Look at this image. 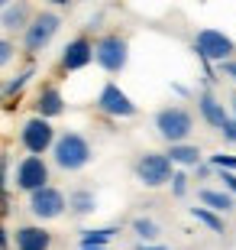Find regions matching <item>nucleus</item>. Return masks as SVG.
Wrapping results in <instances>:
<instances>
[{
	"label": "nucleus",
	"mask_w": 236,
	"mask_h": 250,
	"mask_svg": "<svg viewBox=\"0 0 236 250\" xmlns=\"http://www.w3.org/2000/svg\"><path fill=\"white\" fill-rule=\"evenodd\" d=\"M198 198H200V205H207V208H214V211H220V214H227V211L236 208L233 192H220V188H200Z\"/></svg>",
	"instance_id": "nucleus-16"
},
{
	"label": "nucleus",
	"mask_w": 236,
	"mask_h": 250,
	"mask_svg": "<svg viewBox=\"0 0 236 250\" xmlns=\"http://www.w3.org/2000/svg\"><path fill=\"white\" fill-rule=\"evenodd\" d=\"M217 172H220V182L227 186V192H233V195H236V176L230 172V169H217Z\"/></svg>",
	"instance_id": "nucleus-26"
},
{
	"label": "nucleus",
	"mask_w": 236,
	"mask_h": 250,
	"mask_svg": "<svg viewBox=\"0 0 236 250\" xmlns=\"http://www.w3.org/2000/svg\"><path fill=\"white\" fill-rule=\"evenodd\" d=\"M233 114H236V98H233Z\"/></svg>",
	"instance_id": "nucleus-35"
},
{
	"label": "nucleus",
	"mask_w": 236,
	"mask_h": 250,
	"mask_svg": "<svg viewBox=\"0 0 236 250\" xmlns=\"http://www.w3.org/2000/svg\"><path fill=\"white\" fill-rule=\"evenodd\" d=\"M55 127L52 121H46V117H29V121H23V127H19V143H23V149L26 153H33V156H42V153H49V149L55 146Z\"/></svg>",
	"instance_id": "nucleus-6"
},
{
	"label": "nucleus",
	"mask_w": 236,
	"mask_h": 250,
	"mask_svg": "<svg viewBox=\"0 0 236 250\" xmlns=\"http://www.w3.org/2000/svg\"><path fill=\"white\" fill-rule=\"evenodd\" d=\"M155 130L165 143H188V137L194 133V117L182 104H168L155 114Z\"/></svg>",
	"instance_id": "nucleus-2"
},
{
	"label": "nucleus",
	"mask_w": 236,
	"mask_h": 250,
	"mask_svg": "<svg viewBox=\"0 0 236 250\" xmlns=\"http://www.w3.org/2000/svg\"><path fill=\"white\" fill-rule=\"evenodd\" d=\"M172 192H175V198H182V195L188 192V176H184V172H175L172 176Z\"/></svg>",
	"instance_id": "nucleus-25"
},
{
	"label": "nucleus",
	"mask_w": 236,
	"mask_h": 250,
	"mask_svg": "<svg viewBox=\"0 0 236 250\" xmlns=\"http://www.w3.org/2000/svg\"><path fill=\"white\" fill-rule=\"evenodd\" d=\"M13 244L17 250H49L52 247V234L39 224H19L13 231Z\"/></svg>",
	"instance_id": "nucleus-12"
},
{
	"label": "nucleus",
	"mask_w": 236,
	"mask_h": 250,
	"mask_svg": "<svg viewBox=\"0 0 236 250\" xmlns=\"http://www.w3.org/2000/svg\"><path fill=\"white\" fill-rule=\"evenodd\" d=\"M97 111L107 114V117H136L139 107L133 104V98H129L120 84L107 82L104 88H100V94H97Z\"/></svg>",
	"instance_id": "nucleus-10"
},
{
	"label": "nucleus",
	"mask_w": 236,
	"mask_h": 250,
	"mask_svg": "<svg viewBox=\"0 0 236 250\" xmlns=\"http://www.w3.org/2000/svg\"><path fill=\"white\" fill-rule=\"evenodd\" d=\"M191 218H194V221H200L204 228H210L214 234H223V231H227V224H223L220 211H214V208H207V205H200V208H191Z\"/></svg>",
	"instance_id": "nucleus-19"
},
{
	"label": "nucleus",
	"mask_w": 236,
	"mask_h": 250,
	"mask_svg": "<svg viewBox=\"0 0 236 250\" xmlns=\"http://www.w3.org/2000/svg\"><path fill=\"white\" fill-rule=\"evenodd\" d=\"M13 186L19 188V192H36V188L49 186V166L42 156H23L17 163V169H13Z\"/></svg>",
	"instance_id": "nucleus-9"
},
{
	"label": "nucleus",
	"mask_w": 236,
	"mask_h": 250,
	"mask_svg": "<svg viewBox=\"0 0 236 250\" xmlns=\"http://www.w3.org/2000/svg\"><path fill=\"white\" fill-rule=\"evenodd\" d=\"M0 250H7V231L0 228Z\"/></svg>",
	"instance_id": "nucleus-31"
},
{
	"label": "nucleus",
	"mask_w": 236,
	"mask_h": 250,
	"mask_svg": "<svg viewBox=\"0 0 236 250\" xmlns=\"http://www.w3.org/2000/svg\"><path fill=\"white\" fill-rule=\"evenodd\" d=\"M33 17H36V13L29 10L26 0H13L7 10H0V26L7 29V33H26Z\"/></svg>",
	"instance_id": "nucleus-13"
},
{
	"label": "nucleus",
	"mask_w": 236,
	"mask_h": 250,
	"mask_svg": "<svg viewBox=\"0 0 236 250\" xmlns=\"http://www.w3.org/2000/svg\"><path fill=\"white\" fill-rule=\"evenodd\" d=\"M58 29H62V17L52 13V10H39L36 17L29 20L26 33H23V49H26L29 56H36L42 49L58 36Z\"/></svg>",
	"instance_id": "nucleus-3"
},
{
	"label": "nucleus",
	"mask_w": 236,
	"mask_h": 250,
	"mask_svg": "<svg viewBox=\"0 0 236 250\" xmlns=\"http://www.w3.org/2000/svg\"><path fill=\"white\" fill-rule=\"evenodd\" d=\"M198 111H200V117H204V124H210V127H217V130L230 121L227 107H223V104H220L210 91H200L198 94Z\"/></svg>",
	"instance_id": "nucleus-15"
},
{
	"label": "nucleus",
	"mask_w": 236,
	"mask_h": 250,
	"mask_svg": "<svg viewBox=\"0 0 236 250\" xmlns=\"http://www.w3.org/2000/svg\"><path fill=\"white\" fill-rule=\"evenodd\" d=\"M220 133H223V140H230V143H236V117H230L223 127H220Z\"/></svg>",
	"instance_id": "nucleus-27"
},
{
	"label": "nucleus",
	"mask_w": 236,
	"mask_h": 250,
	"mask_svg": "<svg viewBox=\"0 0 236 250\" xmlns=\"http://www.w3.org/2000/svg\"><path fill=\"white\" fill-rule=\"evenodd\" d=\"M133 231H136V237L143 244H155L159 234H162V228H159L152 218H136V221H133Z\"/></svg>",
	"instance_id": "nucleus-21"
},
{
	"label": "nucleus",
	"mask_w": 236,
	"mask_h": 250,
	"mask_svg": "<svg viewBox=\"0 0 236 250\" xmlns=\"http://www.w3.org/2000/svg\"><path fill=\"white\" fill-rule=\"evenodd\" d=\"M65 208H68V198H65L62 188L42 186V188H36V192H29V211H33V218H39V221L62 218Z\"/></svg>",
	"instance_id": "nucleus-8"
},
{
	"label": "nucleus",
	"mask_w": 236,
	"mask_h": 250,
	"mask_svg": "<svg viewBox=\"0 0 236 250\" xmlns=\"http://www.w3.org/2000/svg\"><path fill=\"white\" fill-rule=\"evenodd\" d=\"M36 114L39 117H46V121H52V117H58V114H65V98H62V91L55 88V84H42L39 88V94H36Z\"/></svg>",
	"instance_id": "nucleus-14"
},
{
	"label": "nucleus",
	"mask_w": 236,
	"mask_h": 250,
	"mask_svg": "<svg viewBox=\"0 0 236 250\" xmlns=\"http://www.w3.org/2000/svg\"><path fill=\"white\" fill-rule=\"evenodd\" d=\"M94 62L104 68V72L117 75L127 68L129 62V42L127 36H120V33H107V36H100L94 42Z\"/></svg>",
	"instance_id": "nucleus-4"
},
{
	"label": "nucleus",
	"mask_w": 236,
	"mask_h": 250,
	"mask_svg": "<svg viewBox=\"0 0 236 250\" xmlns=\"http://www.w3.org/2000/svg\"><path fill=\"white\" fill-rule=\"evenodd\" d=\"M113 237H117V228H94L81 234V247H107Z\"/></svg>",
	"instance_id": "nucleus-20"
},
{
	"label": "nucleus",
	"mask_w": 236,
	"mask_h": 250,
	"mask_svg": "<svg viewBox=\"0 0 236 250\" xmlns=\"http://www.w3.org/2000/svg\"><path fill=\"white\" fill-rule=\"evenodd\" d=\"M68 208H72L78 218L94 214V211H97V195H94L91 188H74V192L68 195Z\"/></svg>",
	"instance_id": "nucleus-17"
},
{
	"label": "nucleus",
	"mask_w": 236,
	"mask_h": 250,
	"mask_svg": "<svg viewBox=\"0 0 236 250\" xmlns=\"http://www.w3.org/2000/svg\"><path fill=\"white\" fill-rule=\"evenodd\" d=\"M194 169H198V176H200V179H207V176H210V169H214V166H207V163H198Z\"/></svg>",
	"instance_id": "nucleus-29"
},
{
	"label": "nucleus",
	"mask_w": 236,
	"mask_h": 250,
	"mask_svg": "<svg viewBox=\"0 0 236 250\" xmlns=\"http://www.w3.org/2000/svg\"><path fill=\"white\" fill-rule=\"evenodd\" d=\"M168 159L175 166H198L200 163V149L191 143H168Z\"/></svg>",
	"instance_id": "nucleus-18"
},
{
	"label": "nucleus",
	"mask_w": 236,
	"mask_h": 250,
	"mask_svg": "<svg viewBox=\"0 0 236 250\" xmlns=\"http://www.w3.org/2000/svg\"><path fill=\"white\" fill-rule=\"evenodd\" d=\"M136 250H168V247H162V244H143V241H139Z\"/></svg>",
	"instance_id": "nucleus-30"
},
{
	"label": "nucleus",
	"mask_w": 236,
	"mask_h": 250,
	"mask_svg": "<svg viewBox=\"0 0 236 250\" xmlns=\"http://www.w3.org/2000/svg\"><path fill=\"white\" fill-rule=\"evenodd\" d=\"M10 3H13V0H0V10H7Z\"/></svg>",
	"instance_id": "nucleus-33"
},
{
	"label": "nucleus",
	"mask_w": 236,
	"mask_h": 250,
	"mask_svg": "<svg viewBox=\"0 0 236 250\" xmlns=\"http://www.w3.org/2000/svg\"><path fill=\"white\" fill-rule=\"evenodd\" d=\"M49 3H52V7H68L72 0H49Z\"/></svg>",
	"instance_id": "nucleus-32"
},
{
	"label": "nucleus",
	"mask_w": 236,
	"mask_h": 250,
	"mask_svg": "<svg viewBox=\"0 0 236 250\" xmlns=\"http://www.w3.org/2000/svg\"><path fill=\"white\" fill-rule=\"evenodd\" d=\"M94 159V149L88 143V137H81L78 130H65L55 137V146H52V163L62 172H78L84 169L88 163Z\"/></svg>",
	"instance_id": "nucleus-1"
},
{
	"label": "nucleus",
	"mask_w": 236,
	"mask_h": 250,
	"mask_svg": "<svg viewBox=\"0 0 236 250\" xmlns=\"http://www.w3.org/2000/svg\"><path fill=\"white\" fill-rule=\"evenodd\" d=\"M220 72L227 75V78H233V82H236V62H233V59H227V62H220Z\"/></svg>",
	"instance_id": "nucleus-28"
},
{
	"label": "nucleus",
	"mask_w": 236,
	"mask_h": 250,
	"mask_svg": "<svg viewBox=\"0 0 236 250\" xmlns=\"http://www.w3.org/2000/svg\"><path fill=\"white\" fill-rule=\"evenodd\" d=\"M194 52H198L204 62H227V59H233L236 52V42L227 36V33H220V29H198V36H194Z\"/></svg>",
	"instance_id": "nucleus-5"
},
{
	"label": "nucleus",
	"mask_w": 236,
	"mask_h": 250,
	"mask_svg": "<svg viewBox=\"0 0 236 250\" xmlns=\"http://www.w3.org/2000/svg\"><path fill=\"white\" fill-rule=\"evenodd\" d=\"M210 166L214 169H236V156H227V153H217V156H210Z\"/></svg>",
	"instance_id": "nucleus-24"
},
{
	"label": "nucleus",
	"mask_w": 236,
	"mask_h": 250,
	"mask_svg": "<svg viewBox=\"0 0 236 250\" xmlns=\"http://www.w3.org/2000/svg\"><path fill=\"white\" fill-rule=\"evenodd\" d=\"M81 250H107V247H81Z\"/></svg>",
	"instance_id": "nucleus-34"
},
{
	"label": "nucleus",
	"mask_w": 236,
	"mask_h": 250,
	"mask_svg": "<svg viewBox=\"0 0 236 250\" xmlns=\"http://www.w3.org/2000/svg\"><path fill=\"white\" fill-rule=\"evenodd\" d=\"M29 78H33V68H26V72H19L17 78H13V82H7V84H3V94H17V91H23Z\"/></svg>",
	"instance_id": "nucleus-22"
},
{
	"label": "nucleus",
	"mask_w": 236,
	"mask_h": 250,
	"mask_svg": "<svg viewBox=\"0 0 236 250\" xmlns=\"http://www.w3.org/2000/svg\"><path fill=\"white\" fill-rule=\"evenodd\" d=\"M94 62V42L88 36H74L68 46L62 49V72H81L84 65Z\"/></svg>",
	"instance_id": "nucleus-11"
},
{
	"label": "nucleus",
	"mask_w": 236,
	"mask_h": 250,
	"mask_svg": "<svg viewBox=\"0 0 236 250\" xmlns=\"http://www.w3.org/2000/svg\"><path fill=\"white\" fill-rule=\"evenodd\" d=\"M175 163L168 159V153H143L136 159V179L145 188H159L165 182H172L175 176Z\"/></svg>",
	"instance_id": "nucleus-7"
},
{
	"label": "nucleus",
	"mask_w": 236,
	"mask_h": 250,
	"mask_svg": "<svg viewBox=\"0 0 236 250\" xmlns=\"http://www.w3.org/2000/svg\"><path fill=\"white\" fill-rule=\"evenodd\" d=\"M13 59H17V46H13L10 39H0V68H3V65H10Z\"/></svg>",
	"instance_id": "nucleus-23"
}]
</instances>
